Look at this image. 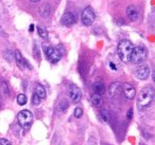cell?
<instances>
[{"label": "cell", "instance_id": "1", "mask_svg": "<svg viewBox=\"0 0 155 145\" xmlns=\"http://www.w3.org/2000/svg\"><path fill=\"white\" fill-rule=\"evenodd\" d=\"M154 96H155V91L152 86H146V87H143L140 90L139 95H138L137 98L138 108L141 109V110L148 108L152 104L153 100H154Z\"/></svg>", "mask_w": 155, "mask_h": 145}, {"label": "cell", "instance_id": "2", "mask_svg": "<svg viewBox=\"0 0 155 145\" xmlns=\"http://www.w3.org/2000/svg\"><path fill=\"white\" fill-rule=\"evenodd\" d=\"M134 45L127 39H123L119 43L118 47H117V54H118L119 58L121 62L123 63H130L131 62V55L133 53Z\"/></svg>", "mask_w": 155, "mask_h": 145}, {"label": "cell", "instance_id": "3", "mask_svg": "<svg viewBox=\"0 0 155 145\" xmlns=\"http://www.w3.org/2000/svg\"><path fill=\"white\" fill-rule=\"evenodd\" d=\"M148 56V52H147V49L143 47V46H138V47H135L133 50V53L131 55V62L133 64H141L142 62H144Z\"/></svg>", "mask_w": 155, "mask_h": 145}, {"label": "cell", "instance_id": "4", "mask_svg": "<svg viewBox=\"0 0 155 145\" xmlns=\"http://www.w3.org/2000/svg\"><path fill=\"white\" fill-rule=\"evenodd\" d=\"M17 120L19 125L24 129H29L33 123V114L29 110H21L17 115Z\"/></svg>", "mask_w": 155, "mask_h": 145}, {"label": "cell", "instance_id": "5", "mask_svg": "<svg viewBox=\"0 0 155 145\" xmlns=\"http://www.w3.org/2000/svg\"><path fill=\"white\" fill-rule=\"evenodd\" d=\"M44 52H45V55H46V57H47V60H49L50 63H52V64H56V63L62 58L61 52L54 47H49V46L46 47L45 46V47H44Z\"/></svg>", "mask_w": 155, "mask_h": 145}, {"label": "cell", "instance_id": "6", "mask_svg": "<svg viewBox=\"0 0 155 145\" xmlns=\"http://www.w3.org/2000/svg\"><path fill=\"white\" fill-rule=\"evenodd\" d=\"M67 94H68V98L71 100V102L77 104V103L80 102V100L82 98V91L77 85L72 84V85H69L68 90H67Z\"/></svg>", "mask_w": 155, "mask_h": 145}, {"label": "cell", "instance_id": "7", "mask_svg": "<svg viewBox=\"0 0 155 145\" xmlns=\"http://www.w3.org/2000/svg\"><path fill=\"white\" fill-rule=\"evenodd\" d=\"M96 19V13L91 7H86L82 12V21L85 26H91Z\"/></svg>", "mask_w": 155, "mask_h": 145}, {"label": "cell", "instance_id": "8", "mask_svg": "<svg viewBox=\"0 0 155 145\" xmlns=\"http://www.w3.org/2000/svg\"><path fill=\"white\" fill-rule=\"evenodd\" d=\"M135 75L138 79H141V81H144L149 77L150 75V68H149L148 65H141L139 66L135 71Z\"/></svg>", "mask_w": 155, "mask_h": 145}, {"label": "cell", "instance_id": "9", "mask_svg": "<svg viewBox=\"0 0 155 145\" xmlns=\"http://www.w3.org/2000/svg\"><path fill=\"white\" fill-rule=\"evenodd\" d=\"M122 89H123V93H124L125 98H127V100H133V98H135L136 90L133 85H131V84H129V83H124L122 85Z\"/></svg>", "mask_w": 155, "mask_h": 145}, {"label": "cell", "instance_id": "10", "mask_svg": "<svg viewBox=\"0 0 155 145\" xmlns=\"http://www.w3.org/2000/svg\"><path fill=\"white\" fill-rule=\"evenodd\" d=\"M74 22H75V17L72 14V12L70 11L65 12L62 17V24H64L66 27H71L74 24Z\"/></svg>", "mask_w": 155, "mask_h": 145}, {"label": "cell", "instance_id": "11", "mask_svg": "<svg viewBox=\"0 0 155 145\" xmlns=\"http://www.w3.org/2000/svg\"><path fill=\"white\" fill-rule=\"evenodd\" d=\"M127 15L130 18V20L136 21L138 19V17H139V12H138V9L135 5H131L127 8Z\"/></svg>", "mask_w": 155, "mask_h": 145}, {"label": "cell", "instance_id": "12", "mask_svg": "<svg viewBox=\"0 0 155 145\" xmlns=\"http://www.w3.org/2000/svg\"><path fill=\"white\" fill-rule=\"evenodd\" d=\"M91 89L95 93L103 94L105 93V85H104L103 82H95L91 86Z\"/></svg>", "mask_w": 155, "mask_h": 145}, {"label": "cell", "instance_id": "13", "mask_svg": "<svg viewBox=\"0 0 155 145\" xmlns=\"http://www.w3.org/2000/svg\"><path fill=\"white\" fill-rule=\"evenodd\" d=\"M15 60H16L17 66L19 67L20 69H24L25 66H28V63H27L26 60L22 57V55H21V53H20L19 50H16L15 51Z\"/></svg>", "mask_w": 155, "mask_h": 145}, {"label": "cell", "instance_id": "14", "mask_svg": "<svg viewBox=\"0 0 155 145\" xmlns=\"http://www.w3.org/2000/svg\"><path fill=\"white\" fill-rule=\"evenodd\" d=\"M51 14V7H50L49 3H45L39 9V15L44 18H47L49 17V15Z\"/></svg>", "mask_w": 155, "mask_h": 145}, {"label": "cell", "instance_id": "15", "mask_svg": "<svg viewBox=\"0 0 155 145\" xmlns=\"http://www.w3.org/2000/svg\"><path fill=\"white\" fill-rule=\"evenodd\" d=\"M91 102L95 105L96 107H101L103 105V98H102V94L99 93H95L94 92L91 94Z\"/></svg>", "mask_w": 155, "mask_h": 145}, {"label": "cell", "instance_id": "16", "mask_svg": "<svg viewBox=\"0 0 155 145\" xmlns=\"http://www.w3.org/2000/svg\"><path fill=\"white\" fill-rule=\"evenodd\" d=\"M119 87H120V84L117 83V82L110 84V88H108V94H110V98H114V96L116 95L117 92H118V90H119Z\"/></svg>", "mask_w": 155, "mask_h": 145}, {"label": "cell", "instance_id": "17", "mask_svg": "<svg viewBox=\"0 0 155 145\" xmlns=\"http://www.w3.org/2000/svg\"><path fill=\"white\" fill-rule=\"evenodd\" d=\"M35 93L39 96L41 98H46V90L41 84H37L36 88H35Z\"/></svg>", "mask_w": 155, "mask_h": 145}, {"label": "cell", "instance_id": "18", "mask_svg": "<svg viewBox=\"0 0 155 145\" xmlns=\"http://www.w3.org/2000/svg\"><path fill=\"white\" fill-rule=\"evenodd\" d=\"M100 118H101V120L104 123H107L110 120V114L107 110H101L100 111Z\"/></svg>", "mask_w": 155, "mask_h": 145}, {"label": "cell", "instance_id": "19", "mask_svg": "<svg viewBox=\"0 0 155 145\" xmlns=\"http://www.w3.org/2000/svg\"><path fill=\"white\" fill-rule=\"evenodd\" d=\"M0 91H1V93H2L5 96H8L10 94L9 87H8V84L5 83V82H2L1 85H0Z\"/></svg>", "mask_w": 155, "mask_h": 145}, {"label": "cell", "instance_id": "20", "mask_svg": "<svg viewBox=\"0 0 155 145\" xmlns=\"http://www.w3.org/2000/svg\"><path fill=\"white\" fill-rule=\"evenodd\" d=\"M37 32H38L39 36H41V38H44V39L48 38V32H47V30L44 28V27H41V26L37 27Z\"/></svg>", "mask_w": 155, "mask_h": 145}, {"label": "cell", "instance_id": "21", "mask_svg": "<svg viewBox=\"0 0 155 145\" xmlns=\"http://www.w3.org/2000/svg\"><path fill=\"white\" fill-rule=\"evenodd\" d=\"M27 96L25 95V94H22V93H20V94H18V96H17V103L20 105V106H24V105H26L27 104Z\"/></svg>", "mask_w": 155, "mask_h": 145}, {"label": "cell", "instance_id": "22", "mask_svg": "<svg viewBox=\"0 0 155 145\" xmlns=\"http://www.w3.org/2000/svg\"><path fill=\"white\" fill-rule=\"evenodd\" d=\"M67 108H68V102L66 100H62L58 104V110L64 112V111L67 110Z\"/></svg>", "mask_w": 155, "mask_h": 145}, {"label": "cell", "instance_id": "23", "mask_svg": "<svg viewBox=\"0 0 155 145\" xmlns=\"http://www.w3.org/2000/svg\"><path fill=\"white\" fill-rule=\"evenodd\" d=\"M73 114H74V118H77V119H80V118L83 115V109L81 108V107H77V108L74 109V112H73Z\"/></svg>", "mask_w": 155, "mask_h": 145}, {"label": "cell", "instance_id": "24", "mask_svg": "<svg viewBox=\"0 0 155 145\" xmlns=\"http://www.w3.org/2000/svg\"><path fill=\"white\" fill-rule=\"evenodd\" d=\"M41 98H39V96L37 95L36 93H34V94L32 95V104H33V105L37 106V105L41 104Z\"/></svg>", "mask_w": 155, "mask_h": 145}, {"label": "cell", "instance_id": "25", "mask_svg": "<svg viewBox=\"0 0 155 145\" xmlns=\"http://www.w3.org/2000/svg\"><path fill=\"white\" fill-rule=\"evenodd\" d=\"M0 145H12V144H11V142H10L9 140L2 138V139H0Z\"/></svg>", "mask_w": 155, "mask_h": 145}, {"label": "cell", "instance_id": "26", "mask_svg": "<svg viewBox=\"0 0 155 145\" xmlns=\"http://www.w3.org/2000/svg\"><path fill=\"white\" fill-rule=\"evenodd\" d=\"M132 118H133V109H129V111H127V119L131 120Z\"/></svg>", "mask_w": 155, "mask_h": 145}, {"label": "cell", "instance_id": "27", "mask_svg": "<svg viewBox=\"0 0 155 145\" xmlns=\"http://www.w3.org/2000/svg\"><path fill=\"white\" fill-rule=\"evenodd\" d=\"M110 68L112 69H114V70H117V68H116V66H115L113 63H110Z\"/></svg>", "mask_w": 155, "mask_h": 145}, {"label": "cell", "instance_id": "28", "mask_svg": "<svg viewBox=\"0 0 155 145\" xmlns=\"http://www.w3.org/2000/svg\"><path fill=\"white\" fill-rule=\"evenodd\" d=\"M33 30H34V26H33V24H31V26H30V32H32Z\"/></svg>", "mask_w": 155, "mask_h": 145}, {"label": "cell", "instance_id": "29", "mask_svg": "<svg viewBox=\"0 0 155 145\" xmlns=\"http://www.w3.org/2000/svg\"><path fill=\"white\" fill-rule=\"evenodd\" d=\"M152 77H153V81H154V83H155V72H153Z\"/></svg>", "mask_w": 155, "mask_h": 145}, {"label": "cell", "instance_id": "30", "mask_svg": "<svg viewBox=\"0 0 155 145\" xmlns=\"http://www.w3.org/2000/svg\"><path fill=\"white\" fill-rule=\"evenodd\" d=\"M31 2H38V1H41V0H30Z\"/></svg>", "mask_w": 155, "mask_h": 145}]
</instances>
